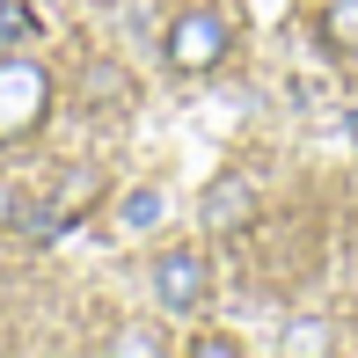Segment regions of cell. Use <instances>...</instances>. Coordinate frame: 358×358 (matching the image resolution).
I'll use <instances>...</instances> for the list:
<instances>
[{
    "label": "cell",
    "instance_id": "cell-1",
    "mask_svg": "<svg viewBox=\"0 0 358 358\" xmlns=\"http://www.w3.org/2000/svg\"><path fill=\"white\" fill-rule=\"evenodd\" d=\"M227 44H234L227 15H213V8H190L183 22L169 29V66H176V73H213L220 59H227Z\"/></svg>",
    "mask_w": 358,
    "mask_h": 358
},
{
    "label": "cell",
    "instance_id": "cell-2",
    "mask_svg": "<svg viewBox=\"0 0 358 358\" xmlns=\"http://www.w3.org/2000/svg\"><path fill=\"white\" fill-rule=\"evenodd\" d=\"M44 103H52V80H44L37 66H22V59H8V66H0V139L37 132Z\"/></svg>",
    "mask_w": 358,
    "mask_h": 358
},
{
    "label": "cell",
    "instance_id": "cell-3",
    "mask_svg": "<svg viewBox=\"0 0 358 358\" xmlns=\"http://www.w3.org/2000/svg\"><path fill=\"white\" fill-rule=\"evenodd\" d=\"M205 285H213V271H205L198 249H169L154 264V292H161V307H176V315H190V307L205 300Z\"/></svg>",
    "mask_w": 358,
    "mask_h": 358
},
{
    "label": "cell",
    "instance_id": "cell-4",
    "mask_svg": "<svg viewBox=\"0 0 358 358\" xmlns=\"http://www.w3.org/2000/svg\"><path fill=\"white\" fill-rule=\"evenodd\" d=\"M241 213H249V183L227 176V183L205 190V220H213V227H241Z\"/></svg>",
    "mask_w": 358,
    "mask_h": 358
},
{
    "label": "cell",
    "instance_id": "cell-5",
    "mask_svg": "<svg viewBox=\"0 0 358 358\" xmlns=\"http://www.w3.org/2000/svg\"><path fill=\"white\" fill-rule=\"evenodd\" d=\"M322 29H329V44H336V52H358V0H329Z\"/></svg>",
    "mask_w": 358,
    "mask_h": 358
},
{
    "label": "cell",
    "instance_id": "cell-6",
    "mask_svg": "<svg viewBox=\"0 0 358 358\" xmlns=\"http://www.w3.org/2000/svg\"><path fill=\"white\" fill-rule=\"evenodd\" d=\"M29 37H37V15L22 0H0V44H29Z\"/></svg>",
    "mask_w": 358,
    "mask_h": 358
},
{
    "label": "cell",
    "instance_id": "cell-7",
    "mask_svg": "<svg viewBox=\"0 0 358 358\" xmlns=\"http://www.w3.org/2000/svg\"><path fill=\"white\" fill-rule=\"evenodd\" d=\"M161 220V190H132L124 198V227H154Z\"/></svg>",
    "mask_w": 358,
    "mask_h": 358
},
{
    "label": "cell",
    "instance_id": "cell-8",
    "mask_svg": "<svg viewBox=\"0 0 358 358\" xmlns=\"http://www.w3.org/2000/svg\"><path fill=\"white\" fill-rule=\"evenodd\" d=\"M190 351H198V358H234V336H198Z\"/></svg>",
    "mask_w": 358,
    "mask_h": 358
},
{
    "label": "cell",
    "instance_id": "cell-9",
    "mask_svg": "<svg viewBox=\"0 0 358 358\" xmlns=\"http://www.w3.org/2000/svg\"><path fill=\"white\" fill-rule=\"evenodd\" d=\"M15 205H22V198H15V183H0V234H8V227L22 220V213H15Z\"/></svg>",
    "mask_w": 358,
    "mask_h": 358
},
{
    "label": "cell",
    "instance_id": "cell-10",
    "mask_svg": "<svg viewBox=\"0 0 358 358\" xmlns=\"http://www.w3.org/2000/svg\"><path fill=\"white\" fill-rule=\"evenodd\" d=\"M110 351H161V336H146V329H132V336H117Z\"/></svg>",
    "mask_w": 358,
    "mask_h": 358
},
{
    "label": "cell",
    "instance_id": "cell-11",
    "mask_svg": "<svg viewBox=\"0 0 358 358\" xmlns=\"http://www.w3.org/2000/svg\"><path fill=\"white\" fill-rule=\"evenodd\" d=\"M351 139H358V117H351Z\"/></svg>",
    "mask_w": 358,
    "mask_h": 358
}]
</instances>
